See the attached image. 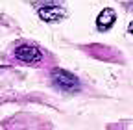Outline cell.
Wrapping results in <instances>:
<instances>
[{
  "label": "cell",
  "instance_id": "obj_4",
  "mask_svg": "<svg viewBox=\"0 0 133 130\" xmlns=\"http://www.w3.org/2000/svg\"><path fill=\"white\" fill-rule=\"evenodd\" d=\"M115 21H116L115 11H113L111 8H105V9L100 11L98 19H96V28H98L100 32H107V30L115 24Z\"/></svg>",
  "mask_w": 133,
  "mask_h": 130
},
{
  "label": "cell",
  "instance_id": "obj_3",
  "mask_svg": "<svg viewBox=\"0 0 133 130\" xmlns=\"http://www.w3.org/2000/svg\"><path fill=\"white\" fill-rule=\"evenodd\" d=\"M52 82L61 91H76V89H79L78 78L74 74H70V73L63 71V69H54L52 71Z\"/></svg>",
  "mask_w": 133,
  "mask_h": 130
},
{
  "label": "cell",
  "instance_id": "obj_5",
  "mask_svg": "<svg viewBox=\"0 0 133 130\" xmlns=\"http://www.w3.org/2000/svg\"><path fill=\"white\" fill-rule=\"evenodd\" d=\"M128 30H129V34L133 36V22H129V26H128Z\"/></svg>",
  "mask_w": 133,
  "mask_h": 130
},
{
  "label": "cell",
  "instance_id": "obj_1",
  "mask_svg": "<svg viewBox=\"0 0 133 130\" xmlns=\"http://www.w3.org/2000/svg\"><path fill=\"white\" fill-rule=\"evenodd\" d=\"M59 2H63V0H41V2H37L35 8L41 15V19L46 22H54V21L63 19L66 15V11L61 8Z\"/></svg>",
  "mask_w": 133,
  "mask_h": 130
},
{
  "label": "cell",
  "instance_id": "obj_2",
  "mask_svg": "<svg viewBox=\"0 0 133 130\" xmlns=\"http://www.w3.org/2000/svg\"><path fill=\"white\" fill-rule=\"evenodd\" d=\"M13 56H15L17 61L26 63V65H39L43 61V50L35 45H30V43L19 45L13 50Z\"/></svg>",
  "mask_w": 133,
  "mask_h": 130
}]
</instances>
